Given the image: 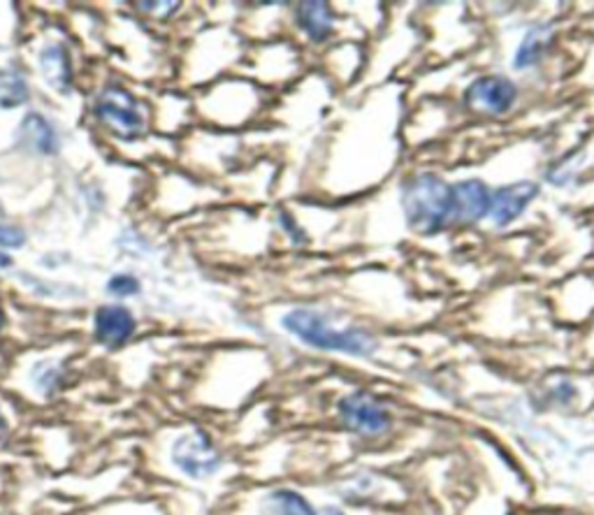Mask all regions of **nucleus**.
Returning a JSON list of instances; mask_svg holds the SVG:
<instances>
[{
	"label": "nucleus",
	"instance_id": "f257e3e1",
	"mask_svg": "<svg viewBox=\"0 0 594 515\" xmlns=\"http://www.w3.org/2000/svg\"><path fill=\"white\" fill-rule=\"evenodd\" d=\"M399 202L407 223L418 235H437L450 223H456L454 183L444 181L439 175L420 172L402 183Z\"/></svg>",
	"mask_w": 594,
	"mask_h": 515
},
{
	"label": "nucleus",
	"instance_id": "f03ea898",
	"mask_svg": "<svg viewBox=\"0 0 594 515\" xmlns=\"http://www.w3.org/2000/svg\"><path fill=\"white\" fill-rule=\"evenodd\" d=\"M283 327L302 344L321 350H335L353 358H372L376 354V339L361 327H337L319 312L295 309L283 316Z\"/></svg>",
	"mask_w": 594,
	"mask_h": 515
},
{
	"label": "nucleus",
	"instance_id": "7ed1b4c3",
	"mask_svg": "<svg viewBox=\"0 0 594 515\" xmlns=\"http://www.w3.org/2000/svg\"><path fill=\"white\" fill-rule=\"evenodd\" d=\"M98 122L118 139L133 143V139L147 133V112L133 93L124 86H105L96 101Z\"/></svg>",
	"mask_w": 594,
	"mask_h": 515
},
{
	"label": "nucleus",
	"instance_id": "20e7f679",
	"mask_svg": "<svg viewBox=\"0 0 594 515\" xmlns=\"http://www.w3.org/2000/svg\"><path fill=\"white\" fill-rule=\"evenodd\" d=\"M340 416L348 430L363 437L386 434L393 428V416L388 407L378 400V397L365 390H355L346 395L340 402Z\"/></svg>",
	"mask_w": 594,
	"mask_h": 515
},
{
	"label": "nucleus",
	"instance_id": "39448f33",
	"mask_svg": "<svg viewBox=\"0 0 594 515\" xmlns=\"http://www.w3.org/2000/svg\"><path fill=\"white\" fill-rule=\"evenodd\" d=\"M173 462L186 476L207 479L221 470L223 458L207 432L191 430L177 439L173 446Z\"/></svg>",
	"mask_w": 594,
	"mask_h": 515
},
{
	"label": "nucleus",
	"instance_id": "423d86ee",
	"mask_svg": "<svg viewBox=\"0 0 594 515\" xmlns=\"http://www.w3.org/2000/svg\"><path fill=\"white\" fill-rule=\"evenodd\" d=\"M518 98V88L502 75H483L467 86L465 101L471 109L486 114H507Z\"/></svg>",
	"mask_w": 594,
	"mask_h": 515
},
{
	"label": "nucleus",
	"instance_id": "0eeeda50",
	"mask_svg": "<svg viewBox=\"0 0 594 515\" xmlns=\"http://www.w3.org/2000/svg\"><path fill=\"white\" fill-rule=\"evenodd\" d=\"M536 196H539V186L534 181H515V183L502 186V189L492 191L488 217L499 228L511 225L532 204Z\"/></svg>",
	"mask_w": 594,
	"mask_h": 515
},
{
	"label": "nucleus",
	"instance_id": "6e6552de",
	"mask_svg": "<svg viewBox=\"0 0 594 515\" xmlns=\"http://www.w3.org/2000/svg\"><path fill=\"white\" fill-rule=\"evenodd\" d=\"M492 191L481 179H467L454 183L456 200V223H479L490 212Z\"/></svg>",
	"mask_w": 594,
	"mask_h": 515
},
{
	"label": "nucleus",
	"instance_id": "1a4fd4ad",
	"mask_svg": "<svg viewBox=\"0 0 594 515\" xmlns=\"http://www.w3.org/2000/svg\"><path fill=\"white\" fill-rule=\"evenodd\" d=\"M96 337L110 348L124 346L135 333V318L126 307H101L93 320Z\"/></svg>",
	"mask_w": 594,
	"mask_h": 515
},
{
	"label": "nucleus",
	"instance_id": "9d476101",
	"mask_svg": "<svg viewBox=\"0 0 594 515\" xmlns=\"http://www.w3.org/2000/svg\"><path fill=\"white\" fill-rule=\"evenodd\" d=\"M298 29L314 42H323L335 29V12L327 3H300L295 8Z\"/></svg>",
	"mask_w": 594,
	"mask_h": 515
},
{
	"label": "nucleus",
	"instance_id": "9b49d317",
	"mask_svg": "<svg viewBox=\"0 0 594 515\" xmlns=\"http://www.w3.org/2000/svg\"><path fill=\"white\" fill-rule=\"evenodd\" d=\"M553 42H555L553 27H549V23H539V27L530 29V33L525 35V40L520 42L518 52H515V59H513V65L518 70L534 67L536 63L543 61L545 54L551 52Z\"/></svg>",
	"mask_w": 594,
	"mask_h": 515
},
{
	"label": "nucleus",
	"instance_id": "f8f14e48",
	"mask_svg": "<svg viewBox=\"0 0 594 515\" xmlns=\"http://www.w3.org/2000/svg\"><path fill=\"white\" fill-rule=\"evenodd\" d=\"M40 65L46 82L52 84V88L61 93H70L73 88V67H70V56L65 52L63 44H50L40 52Z\"/></svg>",
	"mask_w": 594,
	"mask_h": 515
},
{
	"label": "nucleus",
	"instance_id": "ddd939ff",
	"mask_svg": "<svg viewBox=\"0 0 594 515\" xmlns=\"http://www.w3.org/2000/svg\"><path fill=\"white\" fill-rule=\"evenodd\" d=\"M21 137L38 154H54L59 149V135L54 126L40 114H29L21 126Z\"/></svg>",
	"mask_w": 594,
	"mask_h": 515
},
{
	"label": "nucleus",
	"instance_id": "4468645a",
	"mask_svg": "<svg viewBox=\"0 0 594 515\" xmlns=\"http://www.w3.org/2000/svg\"><path fill=\"white\" fill-rule=\"evenodd\" d=\"M29 84L17 70H0V107H19L29 101Z\"/></svg>",
	"mask_w": 594,
	"mask_h": 515
},
{
	"label": "nucleus",
	"instance_id": "2eb2a0df",
	"mask_svg": "<svg viewBox=\"0 0 594 515\" xmlns=\"http://www.w3.org/2000/svg\"><path fill=\"white\" fill-rule=\"evenodd\" d=\"M270 508L274 515H316L314 506L295 490H277L270 495Z\"/></svg>",
	"mask_w": 594,
	"mask_h": 515
},
{
	"label": "nucleus",
	"instance_id": "dca6fc26",
	"mask_svg": "<svg viewBox=\"0 0 594 515\" xmlns=\"http://www.w3.org/2000/svg\"><path fill=\"white\" fill-rule=\"evenodd\" d=\"M110 293L112 295H118V297H128V295H135L139 291V281L131 274H116L110 278L107 284Z\"/></svg>",
	"mask_w": 594,
	"mask_h": 515
},
{
	"label": "nucleus",
	"instance_id": "f3484780",
	"mask_svg": "<svg viewBox=\"0 0 594 515\" xmlns=\"http://www.w3.org/2000/svg\"><path fill=\"white\" fill-rule=\"evenodd\" d=\"M23 242H27V238H23V232L19 228L0 225V246L19 249V246H23Z\"/></svg>",
	"mask_w": 594,
	"mask_h": 515
},
{
	"label": "nucleus",
	"instance_id": "a211bd4d",
	"mask_svg": "<svg viewBox=\"0 0 594 515\" xmlns=\"http://www.w3.org/2000/svg\"><path fill=\"white\" fill-rule=\"evenodd\" d=\"M35 377H38V386L42 390H50V388H56V383L61 381L56 367H50V365H40L35 369Z\"/></svg>",
	"mask_w": 594,
	"mask_h": 515
},
{
	"label": "nucleus",
	"instance_id": "6ab92c4d",
	"mask_svg": "<svg viewBox=\"0 0 594 515\" xmlns=\"http://www.w3.org/2000/svg\"><path fill=\"white\" fill-rule=\"evenodd\" d=\"M281 223H283V228H286V232H291V238L295 240V242H304L300 235H302V230L295 225V221H293V217L291 214H281Z\"/></svg>",
	"mask_w": 594,
	"mask_h": 515
},
{
	"label": "nucleus",
	"instance_id": "aec40b11",
	"mask_svg": "<svg viewBox=\"0 0 594 515\" xmlns=\"http://www.w3.org/2000/svg\"><path fill=\"white\" fill-rule=\"evenodd\" d=\"M6 437H8V420L3 413H0V441H3Z\"/></svg>",
	"mask_w": 594,
	"mask_h": 515
},
{
	"label": "nucleus",
	"instance_id": "412c9836",
	"mask_svg": "<svg viewBox=\"0 0 594 515\" xmlns=\"http://www.w3.org/2000/svg\"><path fill=\"white\" fill-rule=\"evenodd\" d=\"M12 261H10V255L8 253H0V267H10Z\"/></svg>",
	"mask_w": 594,
	"mask_h": 515
},
{
	"label": "nucleus",
	"instance_id": "4be33fe9",
	"mask_svg": "<svg viewBox=\"0 0 594 515\" xmlns=\"http://www.w3.org/2000/svg\"><path fill=\"white\" fill-rule=\"evenodd\" d=\"M316 515H344V513H342V511H337V508H332V506H330V508H323V511H321V513H316Z\"/></svg>",
	"mask_w": 594,
	"mask_h": 515
},
{
	"label": "nucleus",
	"instance_id": "5701e85b",
	"mask_svg": "<svg viewBox=\"0 0 594 515\" xmlns=\"http://www.w3.org/2000/svg\"><path fill=\"white\" fill-rule=\"evenodd\" d=\"M0 219H3V207H0Z\"/></svg>",
	"mask_w": 594,
	"mask_h": 515
}]
</instances>
